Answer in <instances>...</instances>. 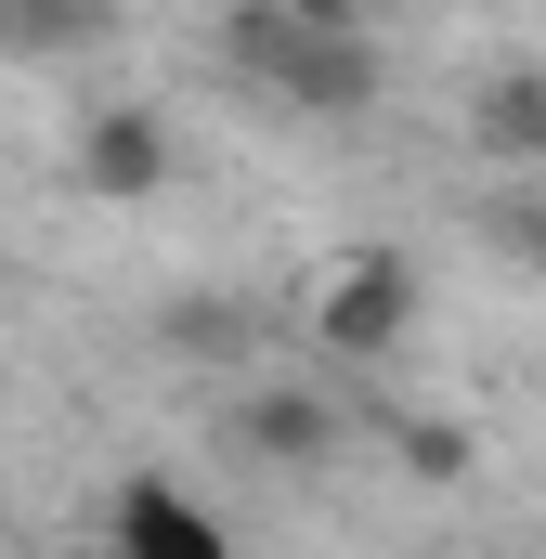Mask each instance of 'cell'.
I'll list each match as a JSON object with an SVG mask.
<instances>
[{"instance_id": "obj_1", "label": "cell", "mask_w": 546, "mask_h": 559, "mask_svg": "<svg viewBox=\"0 0 546 559\" xmlns=\"http://www.w3.org/2000/svg\"><path fill=\"white\" fill-rule=\"evenodd\" d=\"M222 52H235V79L273 92L286 118H378V39L365 26H299V13L248 0L222 26Z\"/></svg>"}, {"instance_id": "obj_2", "label": "cell", "mask_w": 546, "mask_h": 559, "mask_svg": "<svg viewBox=\"0 0 546 559\" xmlns=\"http://www.w3.org/2000/svg\"><path fill=\"white\" fill-rule=\"evenodd\" d=\"M299 338L325 365H391L416 338V261L404 248H339L325 274L299 286Z\"/></svg>"}, {"instance_id": "obj_3", "label": "cell", "mask_w": 546, "mask_h": 559, "mask_svg": "<svg viewBox=\"0 0 546 559\" xmlns=\"http://www.w3.org/2000/svg\"><path fill=\"white\" fill-rule=\"evenodd\" d=\"M339 442H352V404H339L325 378H261V391H235V455H248V468L312 481V468H339Z\"/></svg>"}, {"instance_id": "obj_4", "label": "cell", "mask_w": 546, "mask_h": 559, "mask_svg": "<svg viewBox=\"0 0 546 559\" xmlns=\"http://www.w3.org/2000/svg\"><path fill=\"white\" fill-rule=\"evenodd\" d=\"M66 182H79V195H105V209L169 195V118H156V105H92L79 143H66Z\"/></svg>"}, {"instance_id": "obj_5", "label": "cell", "mask_w": 546, "mask_h": 559, "mask_svg": "<svg viewBox=\"0 0 546 559\" xmlns=\"http://www.w3.org/2000/svg\"><path fill=\"white\" fill-rule=\"evenodd\" d=\"M156 352H169V365H209V378L273 365V299H248V286H182V299L156 312Z\"/></svg>"}, {"instance_id": "obj_6", "label": "cell", "mask_w": 546, "mask_h": 559, "mask_svg": "<svg viewBox=\"0 0 546 559\" xmlns=\"http://www.w3.org/2000/svg\"><path fill=\"white\" fill-rule=\"evenodd\" d=\"M105 547H118V559H248L222 521H209V508H195V495H182V481H169V468L118 481V521H105Z\"/></svg>"}, {"instance_id": "obj_7", "label": "cell", "mask_w": 546, "mask_h": 559, "mask_svg": "<svg viewBox=\"0 0 546 559\" xmlns=\"http://www.w3.org/2000/svg\"><path fill=\"white\" fill-rule=\"evenodd\" d=\"M468 143H482L495 169H534L546 182V66H495V79L468 92Z\"/></svg>"}, {"instance_id": "obj_8", "label": "cell", "mask_w": 546, "mask_h": 559, "mask_svg": "<svg viewBox=\"0 0 546 559\" xmlns=\"http://www.w3.org/2000/svg\"><path fill=\"white\" fill-rule=\"evenodd\" d=\"M273 13H299V26H378V0H273Z\"/></svg>"}, {"instance_id": "obj_9", "label": "cell", "mask_w": 546, "mask_h": 559, "mask_svg": "<svg viewBox=\"0 0 546 559\" xmlns=\"http://www.w3.org/2000/svg\"><path fill=\"white\" fill-rule=\"evenodd\" d=\"M521 261H534V274H546V195H534V209H521Z\"/></svg>"}, {"instance_id": "obj_10", "label": "cell", "mask_w": 546, "mask_h": 559, "mask_svg": "<svg viewBox=\"0 0 546 559\" xmlns=\"http://www.w3.org/2000/svg\"><path fill=\"white\" fill-rule=\"evenodd\" d=\"M52 13H79V26H105V0H52Z\"/></svg>"}, {"instance_id": "obj_11", "label": "cell", "mask_w": 546, "mask_h": 559, "mask_svg": "<svg viewBox=\"0 0 546 559\" xmlns=\"http://www.w3.org/2000/svg\"><path fill=\"white\" fill-rule=\"evenodd\" d=\"M66 559H118V547H66Z\"/></svg>"}]
</instances>
